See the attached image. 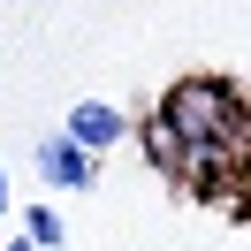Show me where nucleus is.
Listing matches in <instances>:
<instances>
[{
    "instance_id": "1",
    "label": "nucleus",
    "mask_w": 251,
    "mask_h": 251,
    "mask_svg": "<svg viewBox=\"0 0 251 251\" xmlns=\"http://www.w3.org/2000/svg\"><path fill=\"white\" fill-rule=\"evenodd\" d=\"M160 114L183 129V145H221L228 152V137H236V92L221 76H183L160 99Z\"/></svg>"
},
{
    "instance_id": "2",
    "label": "nucleus",
    "mask_w": 251,
    "mask_h": 251,
    "mask_svg": "<svg viewBox=\"0 0 251 251\" xmlns=\"http://www.w3.org/2000/svg\"><path fill=\"white\" fill-rule=\"evenodd\" d=\"M92 168H99V152H84L76 137H38V183H53V190H84L92 183Z\"/></svg>"
},
{
    "instance_id": "3",
    "label": "nucleus",
    "mask_w": 251,
    "mask_h": 251,
    "mask_svg": "<svg viewBox=\"0 0 251 251\" xmlns=\"http://www.w3.org/2000/svg\"><path fill=\"white\" fill-rule=\"evenodd\" d=\"M69 137H76L84 152H107V145L129 137V114L107 107V99H76V107H69Z\"/></svg>"
},
{
    "instance_id": "4",
    "label": "nucleus",
    "mask_w": 251,
    "mask_h": 251,
    "mask_svg": "<svg viewBox=\"0 0 251 251\" xmlns=\"http://www.w3.org/2000/svg\"><path fill=\"white\" fill-rule=\"evenodd\" d=\"M137 137H145V160H152V168L160 175H183V160H190V145H183V129H175L168 122V114H145V122H137Z\"/></svg>"
},
{
    "instance_id": "5",
    "label": "nucleus",
    "mask_w": 251,
    "mask_h": 251,
    "mask_svg": "<svg viewBox=\"0 0 251 251\" xmlns=\"http://www.w3.org/2000/svg\"><path fill=\"white\" fill-rule=\"evenodd\" d=\"M23 236H31L38 251H53V244H61V236H69V221L53 213V205H31V213H23Z\"/></svg>"
},
{
    "instance_id": "6",
    "label": "nucleus",
    "mask_w": 251,
    "mask_h": 251,
    "mask_svg": "<svg viewBox=\"0 0 251 251\" xmlns=\"http://www.w3.org/2000/svg\"><path fill=\"white\" fill-rule=\"evenodd\" d=\"M8 251H38V244H31V236H16V244H8Z\"/></svg>"
},
{
    "instance_id": "7",
    "label": "nucleus",
    "mask_w": 251,
    "mask_h": 251,
    "mask_svg": "<svg viewBox=\"0 0 251 251\" xmlns=\"http://www.w3.org/2000/svg\"><path fill=\"white\" fill-rule=\"evenodd\" d=\"M0 213H8V175H0Z\"/></svg>"
},
{
    "instance_id": "8",
    "label": "nucleus",
    "mask_w": 251,
    "mask_h": 251,
    "mask_svg": "<svg viewBox=\"0 0 251 251\" xmlns=\"http://www.w3.org/2000/svg\"><path fill=\"white\" fill-rule=\"evenodd\" d=\"M244 175H251V137H244Z\"/></svg>"
}]
</instances>
